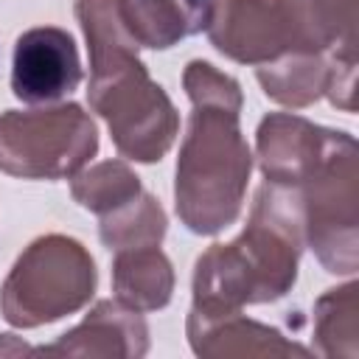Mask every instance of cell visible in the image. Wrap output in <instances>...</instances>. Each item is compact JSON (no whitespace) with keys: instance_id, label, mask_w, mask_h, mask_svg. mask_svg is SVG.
Segmentation results:
<instances>
[{"instance_id":"obj_12","label":"cell","mask_w":359,"mask_h":359,"mask_svg":"<svg viewBox=\"0 0 359 359\" xmlns=\"http://www.w3.org/2000/svg\"><path fill=\"white\" fill-rule=\"evenodd\" d=\"M283 6L292 28V50L356 62L359 0H283Z\"/></svg>"},{"instance_id":"obj_7","label":"cell","mask_w":359,"mask_h":359,"mask_svg":"<svg viewBox=\"0 0 359 359\" xmlns=\"http://www.w3.org/2000/svg\"><path fill=\"white\" fill-rule=\"evenodd\" d=\"M208 36L219 53L241 65H264L292 53L283 0H216Z\"/></svg>"},{"instance_id":"obj_16","label":"cell","mask_w":359,"mask_h":359,"mask_svg":"<svg viewBox=\"0 0 359 359\" xmlns=\"http://www.w3.org/2000/svg\"><path fill=\"white\" fill-rule=\"evenodd\" d=\"M76 17L87 36L90 79L107 76L137 59V42L121 22L115 0H76Z\"/></svg>"},{"instance_id":"obj_10","label":"cell","mask_w":359,"mask_h":359,"mask_svg":"<svg viewBox=\"0 0 359 359\" xmlns=\"http://www.w3.org/2000/svg\"><path fill=\"white\" fill-rule=\"evenodd\" d=\"M149 351V328L140 311L123 306L121 300H98L90 314L65 337L34 353L45 356H118L137 359Z\"/></svg>"},{"instance_id":"obj_5","label":"cell","mask_w":359,"mask_h":359,"mask_svg":"<svg viewBox=\"0 0 359 359\" xmlns=\"http://www.w3.org/2000/svg\"><path fill=\"white\" fill-rule=\"evenodd\" d=\"M98 151V129L79 104L8 109L0 115V171L22 180H62Z\"/></svg>"},{"instance_id":"obj_17","label":"cell","mask_w":359,"mask_h":359,"mask_svg":"<svg viewBox=\"0 0 359 359\" xmlns=\"http://www.w3.org/2000/svg\"><path fill=\"white\" fill-rule=\"evenodd\" d=\"M314 337L323 356L356 359L359 356V286L351 280L328 289L314 306Z\"/></svg>"},{"instance_id":"obj_2","label":"cell","mask_w":359,"mask_h":359,"mask_svg":"<svg viewBox=\"0 0 359 359\" xmlns=\"http://www.w3.org/2000/svg\"><path fill=\"white\" fill-rule=\"evenodd\" d=\"M241 104L196 101L177 160V216L191 233L230 227L247 194L252 154L238 129Z\"/></svg>"},{"instance_id":"obj_13","label":"cell","mask_w":359,"mask_h":359,"mask_svg":"<svg viewBox=\"0 0 359 359\" xmlns=\"http://www.w3.org/2000/svg\"><path fill=\"white\" fill-rule=\"evenodd\" d=\"M121 22L140 48H171L208 31L216 0H115Z\"/></svg>"},{"instance_id":"obj_1","label":"cell","mask_w":359,"mask_h":359,"mask_svg":"<svg viewBox=\"0 0 359 359\" xmlns=\"http://www.w3.org/2000/svg\"><path fill=\"white\" fill-rule=\"evenodd\" d=\"M303 250V208L297 188L264 182L244 233L208 247L194 269L191 314L219 317L250 303L283 297L297 280Z\"/></svg>"},{"instance_id":"obj_8","label":"cell","mask_w":359,"mask_h":359,"mask_svg":"<svg viewBox=\"0 0 359 359\" xmlns=\"http://www.w3.org/2000/svg\"><path fill=\"white\" fill-rule=\"evenodd\" d=\"M81 81V62L67 31L45 25L25 31L14 45L11 90L25 104H50Z\"/></svg>"},{"instance_id":"obj_4","label":"cell","mask_w":359,"mask_h":359,"mask_svg":"<svg viewBox=\"0 0 359 359\" xmlns=\"http://www.w3.org/2000/svg\"><path fill=\"white\" fill-rule=\"evenodd\" d=\"M303 208V238L334 275L359 266V163L356 140L334 132L317 168L297 188Z\"/></svg>"},{"instance_id":"obj_18","label":"cell","mask_w":359,"mask_h":359,"mask_svg":"<svg viewBox=\"0 0 359 359\" xmlns=\"http://www.w3.org/2000/svg\"><path fill=\"white\" fill-rule=\"evenodd\" d=\"M98 230L101 241L115 252L132 247H154L165 236V213L154 196L140 191L135 199L104 213Z\"/></svg>"},{"instance_id":"obj_9","label":"cell","mask_w":359,"mask_h":359,"mask_svg":"<svg viewBox=\"0 0 359 359\" xmlns=\"http://www.w3.org/2000/svg\"><path fill=\"white\" fill-rule=\"evenodd\" d=\"M334 129L314 126L311 121L289 112H272L261 121L255 149L266 182L300 188L323 160Z\"/></svg>"},{"instance_id":"obj_14","label":"cell","mask_w":359,"mask_h":359,"mask_svg":"<svg viewBox=\"0 0 359 359\" xmlns=\"http://www.w3.org/2000/svg\"><path fill=\"white\" fill-rule=\"evenodd\" d=\"M115 300L135 311H157L171 300L174 269L171 261L154 247L118 250L112 261Z\"/></svg>"},{"instance_id":"obj_19","label":"cell","mask_w":359,"mask_h":359,"mask_svg":"<svg viewBox=\"0 0 359 359\" xmlns=\"http://www.w3.org/2000/svg\"><path fill=\"white\" fill-rule=\"evenodd\" d=\"M140 191L143 188H140L137 174L121 160H104V163H95L84 171H76L73 182H70L73 199L98 216L135 199Z\"/></svg>"},{"instance_id":"obj_3","label":"cell","mask_w":359,"mask_h":359,"mask_svg":"<svg viewBox=\"0 0 359 359\" xmlns=\"http://www.w3.org/2000/svg\"><path fill=\"white\" fill-rule=\"evenodd\" d=\"M95 292V264L81 241L42 236L25 247L0 289V311L14 328H36L79 311Z\"/></svg>"},{"instance_id":"obj_11","label":"cell","mask_w":359,"mask_h":359,"mask_svg":"<svg viewBox=\"0 0 359 359\" xmlns=\"http://www.w3.org/2000/svg\"><path fill=\"white\" fill-rule=\"evenodd\" d=\"M188 339L196 356L227 359V356H309L311 351L286 339L278 328L247 320L241 311L199 317L188 314Z\"/></svg>"},{"instance_id":"obj_6","label":"cell","mask_w":359,"mask_h":359,"mask_svg":"<svg viewBox=\"0 0 359 359\" xmlns=\"http://www.w3.org/2000/svg\"><path fill=\"white\" fill-rule=\"evenodd\" d=\"M87 98L93 112L107 121L112 143L126 160L154 163L165 157L180 132V115L171 98L149 79L140 59L90 79Z\"/></svg>"},{"instance_id":"obj_15","label":"cell","mask_w":359,"mask_h":359,"mask_svg":"<svg viewBox=\"0 0 359 359\" xmlns=\"http://www.w3.org/2000/svg\"><path fill=\"white\" fill-rule=\"evenodd\" d=\"M266 98L283 107H309L320 95H325L331 81V56L328 53H309L292 50L272 62L258 65L255 70Z\"/></svg>"}]
</instances>
